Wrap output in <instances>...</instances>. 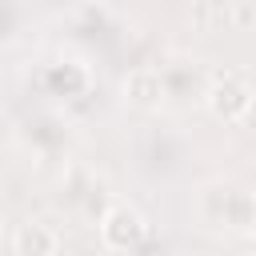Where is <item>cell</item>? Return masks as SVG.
Segmentation results:
<instances>
[{"label":"cell","mask_w":256,"mask_h":256,"mask_svg":"<svg viewBox=\"0 0 256 256\" xmlns=\"http://www.w3.org/2000/svg\"><path fill=\"white\" fill-rule=\"evenodd\" d=\"M208 104H212V112H216L220 120H240V116L252 108V88H248L240 76L224 72V76L212 84V92H208Z\"/></svg>","instance_id":"obj_1"},{"label":"cell","mask_w":256,"mask_h":256,"mask_svg":"<svg viewBox=\"0 0 256 256\" xmlns=\"http://www.w3.org/2000/svg\"><path fill=\"white\" fill-rule=\"evenodd\" d=\"M140 236H144V220H140V212H136V208L116 204L112 212H104V220H100V240H104L108 248L128 252Z\"/></svg>","instance_id":"obj_2"},{"label":"cell","mask_w":256,"mask_h":256,"mask_svg":"<svg viewBox=\"0 0 256 256\" xmlns=\"http://www.w3.org/2000/svg\"><path fill=\"white\" fill-rule=\"evenodd\" d=\"M220 224H228V228H236V232H252V228H256V196H252V192H240V188H224Z\"/></svg>","instance_id":"obj_3"},{"label":"cell","mask_w":256,"mask_h":256,"mask_svg":"<svg viewBox=\"0 0 256 256\" xmlns=\"http://www.w3.org/2000/svg\"><path fill=\"white\" fill-rule=\"evenodd\" d=\"M56 252V232L44 220H28L16 228V256H52Z\"/></svg>","instance_id":"obj_4"},{"label":"cell","mask_w":256,"mask_h":256,"mask_svg":"<svg viewBox=\"0 0 256 256\" xmlns=\"http://www.w3.org/2000/svg\"><path fill=\"white\" fill-rule=\"evenodd\" d=\"M124 92H128L132 104L152 108V104H160V96H164V80H160V72H152V68H136V72L124 80Z\"/></svg>","instance_id":"obj_5"}]
</instances>
